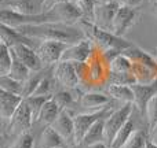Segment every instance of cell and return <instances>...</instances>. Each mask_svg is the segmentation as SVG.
Here are the masks:
<instances>
[{
  "mask_svg": "<svg viewBox=\"0 0 157 148\" xmlns=\"http://www.w3.org/2000/svg\"><path fill=\"white\" fill-rule=\"evenodd\" d=\"M24 36L29 37L30 40L40 41H61L68 45L76 44L80 40L86 38L84 32L80 27L66 23H39V25H25V26L17 27Z\"/></svg>",
  "mask_w": 157,
  "mask_h": 148,
  "instance_id": "cell-1",
  "label": "cell"
},
{
  "mask_svg": "<svg viewBox=\"0 0 157 148\" xmlns=\"http://www.w3.org/2000/svg\"><path fill=\"white\" fill-rule=\"evenodd\" d=\"M78 27L84 32L86 37L94 43V45L101 51H108V49H116V51L124 52L125 49L131 48L134 44L128 43L120 36H116L110 30H106L95 25L92 21L88 19H81L78 22Z\"/></svg>",
  "mask_w": 157,
  "mask_h": 148,
  "instance_id": "cell-2",
  "label": "cell"
},
{
  "mask_svg": "<svg viewBox=\"0 0 157 148\" xmlns=\"http://www.w3.org/2000/svg\"><path fill=\"white\" fill-rule=\"evenodd\" d=\"M134 110L132 103H127L123 104L121 107H119L117 110L112 111L105 119V130H103V140L105 143L110 147V144L113 143L114 137L117 136V133L120 132L124 124L131 118V114Z\"/></svg>",
  "mask_w": 157,
  "mask_h": 148,
  "instance_id": "cell-3",
  "label": "cell"
},
{
  "mask_svg": "<svg viewBox=\"0 0 157 148\" xmlns=\"http://www.w3.org/2000/svg\"><path fill=\"white\" fill-rule=\"evenodd\" d=\"M109 114V107L103 108V110L98 111H91V113H84V114H77L73 115L75 121V144L80 146L83 139L91 129V126L98 121L99 118L108 115Z\"/></svg>",
  "mask_w": 157,
  "mask_h": 148,
  "instance_id": "cell-4",
  "label": "cell"
},
{
  "mask_svg": "<svg viewBox=\"0 0 157 148\" xmlns=\"http://www.w3.org/2000/svg\"><path fill=\"white\" fill-rule=\"evenodd\" d=\"M95 48L91 40L88 38H83L76 44L68 45L66 49L63 51L61 62H71V63H81V62H87L91 58V55L94 54Z\"/></svg>",
  "mask_w": 157,
  "mask_h": 148,
  "instance_id": "cell-5",
  "label": "cell"
},
{
  "mask_svg": "<svg viewBox=\"0 0 157 148\" xmlns=\"http://www.w3.org/2000/svg\"><path fill=\"white\" fill-rule=\"evenodd\" d=\"M51 11L52 16H54V22H59V23H66V25H75L76 22H80L84 16V13L75 5L71 2H62L54 4L52 7L48 8Z\"/></svg>",
  "mask_w": 157,
  "mask_h": 148,
  "instance_id": "cell-6",
  "label": "cell"
},
{
  "mask_svg": "<svg viewBox=\"0 0 157 148\" xmlns=\"http://www.w3.org/2000/svg\"><path fill=\"white\" fill-rule=\"evenodd\" d=\"M139 18V13L138 8H131L128 5L121 4L117 10L116 15H114V19L112 22V27L110 32L114 33L116 36H120L121 37Z\"/></svg>",
  "mask_w": 157,
  "mask_h": 148,
  "instance_id": "cell-7",
  "label": "cell"
},
{
  "mask_svg": "<svg viewBox=\"0 0 157 148\" xmlns=\"http://www.w3.org/2000/svg\"><path fill=\"white\" fill-rule=\"evenodd\" d=\"M68 44L61 43V41H43L37 47V55L43 63L44 69L52 67L58 62H61L63 51L66 49Z\"/></svg>",
  "mask_w": 157,
  "mask_h": 148,
  "instance_id": "cell-8",
  "label": "cell"
},
{
  "mask_svg": "<svg viewBox=\"0 0 157 148\" xmlns=\"http://www.w3.org/2000/svg\"><path fill=\"white\" fill-rule=\"evenodd\" d=\"M120 4L114 0H108V2H102L95 4L94 14H92V22L98 25L99 27L106 30H110L112 22L114 19L117 10H119Z\"/></svg>",
  "mask_w": 157,
  "mask_h": 148,
  "instance_id": "cell-9",
  "label": "cell"
},
{
  "mask_svg": "<svg viewBox=\"0 0 157 148\" xmlns=\"http://www.w3.org/2000/svg\"><path fill=\"white\" fill-rule=\"evenodd\" d=\"M52 74L57 82L65 89H76L80 85L75 63L58 62L55 66H52Z\"/></svg>",
  "mask_w": 157,
  "mask_h": 148,
  "instance_id": "cell-10",
  "label": "cell"
},
{
  "mask_svg": "<svg viewBox=\"0 0 157 148\" xmlns=\"http://www.w3.org/2000/svg\"><path fill=\"white\" fill-rule=\"evenodd\" d=\"M47 0H2V8L13 10L26 15H40L46 13Z\"/></svg>",
  "mask_w": 157,
  "mask_h": 148,
  "instance_id": "cell-11",
  "label": "cell"
},
{
  "mask_svg": "<svg viewBox=\"0 0 157 148\" xmlns=\"http://www.w3.org/2000/svg\"><path fill=\"white\" fill-rule=\"evenodd\" d=\"M11 52L19 62H22L26 67H29L30 71H40L44 69L43 63L37 55V51L33 49L32 45L19 44V45L11 47Z\"/></svg>",
  "mask_w": 157,
  "mask_h": 148,
  "instance_id": "cell-12",
  "label": "cell"
},
{
  "mask_svg": "<svg viewBox=\"0 0 157 148\" xmlns=\"http://www.w3.org/2000/svg\"><path fill=\"white\" fill-rule=\"evenodd\" d=\"M134 107L141 114H146V106L153 96L157 93V80L152 84H132Z\"/></svg>",
  "mask_w": 157,
  "mask_h": 148,
  "instance_id": "cell-13",
  "label": "cell"
},
{
  "mask_svg": "<svg viewBox=\"0 0 157 148\" xmlns=\"http://www.w3.org/2000/svg\"><path fill=\"white\" fill-rule=\"evenodd\" d=\"M50 126L66 141V143L75 144V121L73 115L68 110L61 111V114L57 117L54 122Z\"/></svg>",
  "mask_w": 157,
  "mask_h": 148,
  "instance_id": "cell-14",
  "label": "cell"
},
{
  "mask_svg": "<svg viewBox=\"0 0 157 148\" xmlns=\"http://www.w3.org/2000/svg\"><path fill=\"white\" fill-rule=\"evenodd\" d=\"M33 121H35V118H33V115H32V111L29 110V107H28V104L25 103V100H22L19 107L17 108V111L14 113L11 121L8 122V125H10V132H18V133L26 132V130L30 129Z\"/></svg>",
  "mask_w": 157,
  "mask_h": 148,
  "instance_id": "cell-15",
  "label": "cell"
},
{
  "mask_svg": "<svg viewBox=\"0 0 157 148\" xmlns=\"http://www.w3.org/2000/svg\"><path fill=\"white\" fill-rule=\"evenodd\" d=\"M87 66H88V82L98 84L109 78V66L103 62L99 52L94 51L91 58L87 60Z\"/></svg>",
  "mask_w": 157,
  "mask_h": 148,
  "instance_id": "cell-16",
  "label": "cell"
},
{
  "mask_svg": "<svg viewBox=\"0 0 157 148\" xmlns=\"http://www.w3.org/2000/svg\"><path fill=\"white\" fill-rule=\"evenodd\" d=\"M22 100H24V97L19 96V95L0 91V115H2L3 121L4 122L11 121L14 113L19 107Z\"/></svg>",
  "mask_w": 157,
  "mask_h": 148,
  "instance_id": "cell-17",
  "label": "cell"
},
{
  "mask_svg": "<svg viewBox=\"0 0 157 148\" xmlns=\"http://www.w3.org/2000/svg\"><path fill=\"white\" fill-rule=\"evenodd\" d=\"M112 97L109 95L99 93V92H87L80 97V106L86 110L91 111H98L103 110L108 107V104L110 103Z\"/></svg>",
  "mask_w": 157,
  "mask_h": 148,
  "instance_id": "cell-18",
  "label": "cell"
},
{
  "mask_svg": "<svg viewBox=\"0 0 157 148\" xmlns=\"http://www.w3.org/2000/svg\"><path fill=\"white\" fill-rule=\"evenodd\" d=\"M0 37H2V43H4L6 45L11 47H15L19 45V44H28V45H33L32 41L29 37L24 36L18 29L15 27H11L7 26V25L2 23L0 25Z\"/></svg>",
  "mask_w": 157,
  "mask_h": 148,
  "instance_id": "cell-19",
  "label": "cell"
},
{
  "mask_svg": "<svg viewBox=\"0 0 157 148\" xmlns=\"http://www.w3.org/2000/svg\"><path fill=\"white\" fill-rule=\"evenodd\" d=\"M61 111H63V110L55 103V100L52 99V97H50V99L43 104V107H41L36 121L43 124V125H46V126H50V125L57 119V117L61 114Z\"/></svg>",
  "mask_w": 157,
  "mask_h": 148,
  "instance_id": "cell-20",
  "label": "cell"
},
{
  "mask_svg": "<svg viewBox=\"0 0 157 148\" xmlns=\"http://www.w3.org/2000/svg\"><path fill=\"white\" fill-rule=\"evenodd\" d=\"M40 148H68L66 141L52 129L51 126H46L39 140Z\"/></svg>",
  "mask_w": 157,
  "mask_h": 148,
  "instance_id": "cell-21",
  "label": "cell"
},
{
  "mask_svg": "<svg viewBox=\"0 0 157 148\" xmlns=\"http://www.w3.org/2000/svg\"><path fill=\"white\" fill-rule=\"evenodd\" d=\"M108 95L112 99L123 102L124 104L132 103L134 104V92L131 85H119V84H110L108 86Z\"/></svg>",
  "mask_w": 157,
  "mask_h": 148,
  "instance_id": "cell-22",
  "label": "cell"
},
{
  "mask_svg": "<svg viewBox=\"0 0 157 148\" xmlns=\"http://www.w3.org/2000/svg\"><path fill=\"white\" fill-rule=\"evenodd\" d=\"M109 114H110V113H109ZM109 114H108V115H109ZM108 115L99 118L94 125H92L91 129L88 130V133H87L86 137H84L83 141H81V144H80L81 147L91 146V144L98 143V141H105V140H103V130H105V119H106V117H108Z\"/></svg>",
  "mask_w": 157,
  "mask_h": 148,
  "instance_id": "cell-23",
  "label": "cell"
},
{
  "mask_svg": "<svg viewBox=\"0 0 157 148\" xmlns=\"http://www.w3.org/2000/svg\"><path fill=\"white\" fill-rule=\"evenodd\" d=\"M149 143V132L145 129H135L121 148H146Z\"/></svg>",
  "mask_w": 157,
  "mask_h": 148,
  "instance_id": "cell-24",
  "label": "cell"
},
{
  "mask_svg": "<svg viewBox=\"0 0 157 148\" xmlns=\"http://www.w3.org/2000/svg\"><path fill=\"white\" fill-rule=\"evenodd\" d=\"M132 70V62L128 56L124 54H120L112 60L109 65V73H119V74H127Z\"/></svg>",
  "mask_w": 157,
  "mask_h": 148,
  "instance_id": "cell-25",
  "label": "cell"
},
{
  "mask_svg": "<svg viewBox=\"0 0 157 148\" xmlns=\"http://www.w3.org/2000/svg\"><path fill=\"white\" fill-rule=\"evenodd\" d=\"M135 129H136V128H135V122H134L132 118H130L124 124V126L120 129V132L117 133V136L114 137L113 143L110 144V147H109V148H121L123 144H124L125 141L130 139V136L132 135V132Z\"/></svg>",
  "mask_w": 157,
  "mask_h": 148,
  "instance_id": "cell-26",
  "label": "cell"
},
{
  "mask_svg": "<svg viewBox=\"0 0 157 148\" xmlns=\"http://www.w3.org/2000/svg\"><path fill=\"white\" fill-rule=\"evenodd\" d=\"M47 69H46V71H47ZM44 75H46V73L43 74V70L32 71V74L29 75V78L24 81V88H22V97H24V99L28 96H32V95L35 93L36 88H37V85L40 84L41 78H43Z\"/></svg>",
  "mask_w": 157,
  "mask_h": 148,
  "instance_id": "cell-27",
  "label": "cell"
},
{
  "mask_svg": "<svg viewBox=\"0 0 157 148\" xmlns=\"http://www.w3.org/2000/svg\"><path fill=\"white\" fill-rule=\"evenodd\" d=\"M13 52L8 45L4 43H0V75H7L10 73V69L13 66Z\"/></svg>",
  "mask_w": 157,
  "mask_h": 148,
  "instance_id": "cell-28",
  "label": "cell"
},
{
  "mask_svg": "<svg viewBox=\"0 0 157 148\" xmlns=\"http://www.w3.org/2000/svg\"><path fill=\"white\" fill-rule=\"evenodd\" d=\"M55 78H54V74H50V75H44L41 78L40 84L37 85L35 91V96H48V97H52L54 95V84H55Z\"/></svg>",
  "mask_w": 157,
  "mask_h": 148,
  "instance_id": "cell-29",
  "label": "cell"
},
{
  "mask_svg": "<svg viewBox=\"0 0 157 148\" xmlns=\"http://www.w3.org/2000/svg\"><path fill=\"white\" fill-rule=\"evenodd\" d=\"M13 56H14V55H13ZM30 74H32L30 69L26 67L24 63L19 62V60L17 59L15 56H14L13 66H11L10 73H8L7 75H10L11 78H14V80H17V81H21V82H24L25 80H28V78H29Z\"/></svg>",
  "mask_w": 157,
  "mask_h": 148,
  "instance_id": "cell-30",
  "label": "cell"
},
{
  "mask_svg": "<svg viewBox=\"0 0 157 148\" xmlns=\"http://www.w3.org/2000/svg\"><path fill=\"white\" fill-rule=\"evenodd\" d=\"M22 88H24V82L14 80L10 75H0V89L2 91L22 96Z\"/></svg>",
  "mask_w": 157,
  "mask_h": 148,
  "instance_id": "cell-31",
  "label": "cell"
},
{
  "mask_svg": "<svg viewBox=\"0 0 157 148\" xmlns=\"http://www.w3.org/2000/svg\"><path fill=\"white\" fill-rule=\"evenodd\" d=\"M52 99L55 100L58 106L62 110H68L69 107L75 104V96H73V89H63V91H58L52 95Z\"/></svg>",
  "mask_w": 157,
  "mask_h": 148,
  "instance_id": "cell-32",
  "label": "cell"
},
{
  "mask_svg": "<svg viewBox=\"0 0 157 148\" xmlns=\"http://www.w3.org/2000/svg\"><path fill=\"white\" fill-rule=\"evenodd\" d=\"M50 97L48 96H35V95H32V96H28L25 97V103L28 104V107H29V110L32 111V115L33 118H37L39 113H40L41 107H43V104L48 100Z\"/></svg>",
  "mask_w": 157,
  "mask_h": 148,
  "instance_id": "cell-33",
  "label": "cell"
},
{
  "mask_svg": "<svg viewBox=\"0 0 157 148\" xmlns=\"http://www.w3.org/2000/svg\"><path fill=\"white\" fill-rule=\"evenodd\" d=\"M146 119H147V129L153 130L157 125V93L150 99V102L146 106Z\"/></svg>",
  "mask_w": 157,
  "mask_h": 148,
  "instance_id": "cell-34",
  "label": "cell"
},
{
  "mask_svg": "<svg viewBox=\"0 0 157 148\" xmlns=\"http://www.w3.org/2000/svg\"><path fill=\"white\" fill-rule=\"evenodd\" d=\"M33 146H35V137L29 130H26V132L19 133L10 148H33Z\"/></svg>",
  "mask_w": 157,
  "mask_h": 148,
  "instance_id": "cell-35",
  "label": "cell"
},
{
  "mask_svg": "<svg viewBox=\"0 0 157 148\" xmlns=\"http://www.w3.org/2000/svg\"><path fill=\"white\" fill-rule=\"evenodd\" d=\"M145 0H124V5H128L131 8H138L144 4Z\"/></svg>",
  "mask_w": 157,
  "mask_h": 148,
  "instance_id": "cell-36",
  "label": "cell"
},
{
  "mask_svg": "<svg viewBox=\"0 0 157 148\" xmlns=\"http://www.w3.org/2000/svg\"><path fill=\"white\" fill-rule=\"evenodd\" d=\"M84 148H109V146L105 141H98V143H94V144H91V146H87Z\"/></svg>",
  "mask_w": 157,
  "mask_h": 148,
  "instance_id": "cell-37",
  "label": "cell"
},
{
  "mask_svg": "<svg viewBox=\"0 0 157 148\" xmlns=\"http://www.w3.org/2000/svg\"><path fill=\"white\" fill-rule=\"evenodd\" d=\"M150 133H152V141L157 144V125L155 126V129L150 130Z\"/></svg>",
  "mask_w": 157,
  "mask_h": 148,
  "instance_id": "cell-38",
  "label": "cell"
},
{
  "mask_svg": "<svg viewBox=\"0 0 157 148\" xmlns=\"http://www.w3.org/2000/svg\"><path fill=\"white\" fill-rule=\"evenodd\" d=\"M146 148H157V144H156V143H153L152 140H149V143H147Z\"/></svg>",
  "mask_w": 157,
  "mask_h": 148,
  "instance_id": "cell-39",
  "label": "cell"
},
{
  "mask_svg": "<svg viewBox=\"0 0 157 148\" xmlns=\"http://www.w3.org/2000/svg\"><path fill=\"white\" fill-rule=\"evenodd\" d=\"M50 2H51V7L54 4H58V3H62V2H66V0H50Z\"/></svg>",
  "mask_w": 157,
  "mask_h": 148,
  "instance_id": "cell-40",
  "label": "cell"
},
{
  "mask_svg": "<svg viewBox=\"0 0 157 148\" xmlns=\"http://www.w3.org/2000/svg\"><path fill=\"white\" fill-rule=\"evenodd\" d=\"M153 8H155V13H156V15H157V2L153 3Z\"/></svg>",
  "mask_w": 157,
  "mask_h": 148,
  "instance_id": "cell-41",
  "label": "cell"
},
{
  "mask_svg": "<svg viewBox=\"0 0 157 148\" xmlns=\"http://www.w3.org/2000/svg\"><path fill=\"white\" fill-rule=\"evenodd\" d=\"M155 59H156V62H157V54L155 55Z\"/></svg>",
  "mask_w": 157,
  "mask_h": 148,
  "instance_id": "cell-42",
  "label": "cell"
},
{
  "mask_svg": "<svg viewBox=\"0 0 157 148\" xmlns=\"http://www.w3.org/2000/svg\"><path fill=\"white\" fill-rule=\"evenodd\" d=\"M152 2H153V3H156V2H157V0H152Z\"/></svg>",
  "mask_w": 157,
  "mask_h": 148,
  "instance_id": "cell-43",
  "label": "cell"
}]
</instances>
